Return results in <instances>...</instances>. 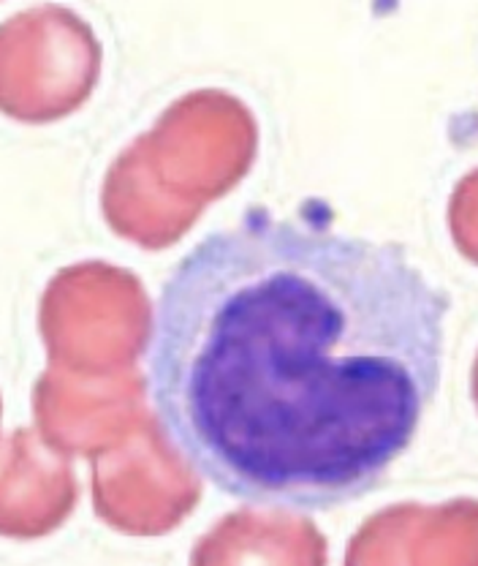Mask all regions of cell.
<instances>
[{
  "instance_id": "cell-1",
  "label": "cell",
  "mask_w": 478,
  "mask_h": 566,
  "mask_svg": "<svg viewBox=\"0 0 478 566\" xmlns=\"http://www.w3.org/2000/svg\"><path fill=\"white\" fill-rule=\"evenodd\" d=\"M452 297L392 240L253 208L152 305L145 387L177 458L258 510L373 493L444 379Z\"/></svg>"
},
{
  "instance_id": "cell-2",
  "label": "cell",
  "mask_w": 478,
  "mask_h": 566,
  "mask_svg": "<svg viewBox=\"0 0 478 566\" xmlns=\"http://www.w3.org/2000/svg\"><path fill=\"white\" fill-rule=\"evenodd\" d=\"M98 46L76 14L57 6L17 14L0 28V98L11 106H57L96 74Z\"/></svg>"
},
{
  "instance_id": "cell-3",
  "label": "cell",
  "mask_w": 478,
  "mask_h": 566,
  "mask_svg": "<svg viewBox=\"0 0 478 566\" xmlns=\"http://www.w3.org/2000/svg\"><path fill=\"white\" fill-rule=\"evenodd\" d=\"M196 566H321V558L318 553L286 556L277 542L226 539L221 547L206 545Z\"/></svg>"
}]
</instances>
